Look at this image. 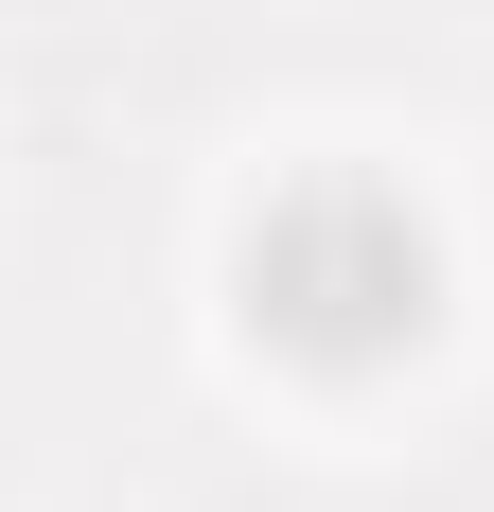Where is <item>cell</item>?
Here are the masks:
<instances>
[{
	"label": "cell",
	"instance_id": "obj_1",
	"mask_svg": "<svg viewBox=\"0 0 494 512\" xmlns=\"http://www.w3.org/2000/svg\"><path fill=\"white\" fill-rule=\"evenodd\" d=\"M230 301H247V336L283 371H389V354H424V318H442V230H424L406 177L318 159V177H283V195L230 230Z\"/></svg>",
	"mask_w": 494,
	"mask_h": 512
}]
</instances>
